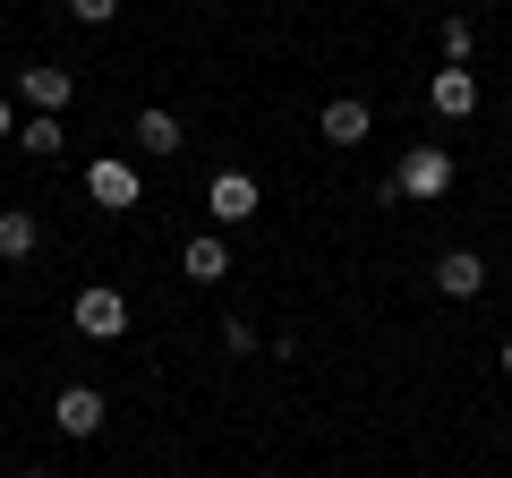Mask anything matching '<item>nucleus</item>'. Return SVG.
<instances>
[{"mask_svg":"<svg viewBox=\"0 0 512 478\" xmlns=\"http://www.w3.org/2000/svg\"><path fill=\"white\" fill-rule=\"evenodd\" d=\"M9 137H18V111H9V94H0V146H9Z\"/></svg>","mask_w":512,"mask_h":478,"instance_id":"obj_17","label":"nucleus"},{"mask_svg":"<svg viewBox=\"0 0 512 478\" xmlns=\"http://www.w3.org/2000/svg\"><path fill=\"white\" fill-rule=\"evenodd\" d=\"M137 146H146V154H180V146H188V129H180V111L146 103V111H137Z\"/></svg>","mask_w":512,"mask_h":478,"instance_id":"obj_11","label":"nucleus"},{"mask_svg":"<svg viewBox=\"0 0 512 478\" xmlns=\"http://www.w3.org/2000/svg\"><path fill=\"white\" fill-rule=\"evenodd\" d=\"M504 376H512V333H504Z\"/></svg>","mask_w":512,"mask_h":478,"instance_id":"obj_18","label":"nucleus"},{"mask_svg":"<svg viewBox=\"0 0 512 478\" xmlns=\"http://www.w3.org/2000/svg\"><path fill=\"white\" fill-rule=\"evenodd\" d=\"M222 350H231V359H256V325L248 316H222Z\"/></svg>","mask_w":512,"mask_h":478,"instance_id":"obj_15","label":"nucleus"},{"mask_svg":"<svg viewBox=\"0 0 512 478\" xmlns=\"http://www.w3.org/2000/svg\"><path fill=\"white\" fill-rule=\"evenodd\" d=\"M26 478H52V470H26Z\"/></svg>","mask_w":512,"mask_h":478,"instance_id":"obj_20","label":"nucleus"},{"mask_svg":"<svg viewBox=\"0 0 512 478\" xmlns=\"http://www.w3.org/2000/svg\"><path fill=\"white\" fill-rule=\"evenodd\" d=\"M0 291H9V265H0Z\"/></svg>","mask_w":512,"mask_h":478,"instance_id":"obj_19","label":"nucleus"},{"mask_svg":"<svg viewBox=\"0 0 512 478\" xmlns=\"http://www.w3.org/2000/svg\"><path fill=\"white\" fill-rule=\"evenodd\" d=\"M18 103H26V111H52V120H60V111L77 103V77H69V69H18Z\"/></svg>","mask_w":512,"mask_h":478,"instance_id":"obj_6","label":"nucleus"},{"mask_svg":"<svg viewBox=\"0 0 512 478\" xmlns=\"http://www.w3.org/2000/svg\"><path fill=\"white\" fill-rule=\"evenodd\" d=\"M436 43H444V60H453V69H470V52H478L470 18H444V26H436Z\"/></svg>","mask_w":512,"mask_h":478,"instance_id":"obj_14","label":"nucleus"},{"mask_svg":"<svg viewBox=\"0 0 512 478\" xmlns=\"http://www.w3.org/2000/svg\"><path fill=\"white\" fill-rule=\"evenodd\" d=\"M69 18L77 26H111V18H120V0H69Z\"/></svg>","mask_w":512,"mask_h":478,"instance_id":"obj_16","label":"nucleus"},{"mask_svg":"<svg viewBox=\"0 0 512 478\" xmlns=\"http://www.w3.org/2000/svg\"><path fill=\"white\" fill-rule=\"evenodd\" d=\"M453 197V154L427 137V146H410L402 163H393V180H384V205H444Z\"/></svg>","mask_w":512,"mask_h":478,"instance_id":"obj_1","label":"nucleus"},{"mask_svg":"<svg viewBox=\"0 0 512 478\" xmlns=\"http://www.w3.org/2000/svg\"><path fill=\"white\" fill-rule=\"evenodd\" d=\"M52 427L60 436H94V427H103V393L94 385H60L52 393Z\"/></svg>","mask_w":512,"mask_h":478,"instance_id":"obj_7","label":"nucleus"},{"mask_svg":"<svg viewBox=\"0 0 512 478\" xmlns=\"http://www.w3.org/2000/svg\"><path fill=\"white\" fill-rule=\"evenodd\" d=\"M180 274H188V282H222V274H231V248H222V231H188Z\"/></svg>","mask_w":512,"mask_h":478,"instance_id":"obj_9","label":"nucleus"},{"mask_svg":"<svg viewBox=\"0 0 512 478\" xmlns=\"http://www.w3.org/2000/svg\"><path fill=\"white\" fill-rule=\"evenodd\" d=\"M18 146H26V154H35V163H52V154H60V146H69V129H60L52 111H26V120H18Z\"/></svg>","mask_w":512,"mask_h":478,"instance_id":"obj_13","label":"nucleus"},{"mask_svg":"<svg viewBox=\"0 0 512 478\" xmlns=\"http://www.w3.org/2000/svg\"><path fill=\"white\" fill-rule=\"evenodd\" d=\"M86 197L111 205V214H128V205H146V171L128 163V154H94L86 163Z\"/></svg>","mask_w":512,"mask_h":478,"instance_id":"obj_2","label":"nucleus"},{"mask_svg":"<svg viewBox=\"0 0 512 478\" xmlns=\"http://www.w3.org/2000/svg\"><path fill=\"white\" fill-rule=\"evenodd\" d=\"M43 248V222L26 214V205H9V214H0V265H18V257H35Z\"/></svg>","mask_w":512,"mask_h":478,"instance_id":"obj_12","label":"nucleus"},{"mask_svg":"<svg viewBox=\"0 0 512 478\" xmlns=\"http://www.w3.org/2000/svg\"><path fill=\"white\" fill-rule=\"evenodd\" d=\"M367 129H376V111H367L359 103V94H333V103H325V146H367Z\"/></svg>","mask_w":512,"mask_h":478,"instance_id":"obj_8","label":"nucleus"},{"mask_svg":"<svg viewBox=\"0 0 512 478\" xmlns=\"http://www.w3.org/2000/svg\"><path fill=\"white\" fill-rule=\"evenodd\" d=\"M256 205H265V197H256V180H248V171H214V180H205V214H214L222 231H248V222H256Z\"/></svg>","mask_w":512,"mask_h":478,"instance_id":"obj_3","label":"nucleus"},{"mask_svg":"<svg viewBox=\"0 0 512 478\" xmlns=\"http://www.w3.org/2000/svg\"><path fill=\"white\" fill-rule=\"evenodd\" d=\"M427 111H436V120H470L478 111V69H453V60H444V69L427 77Z\"/></svg>","mask_w":512,"mask_h":478,"instance_id":"obj_5","label":"nucleus"},{"mask_svg":"<svg viewBox=\"0 0 512 478\" xmlns=\"http://www.w3.org/2000/svg\"><path fill=\"white\" fill-rule=\"evenodd\" d=\"M436 291L444 299H478L487 291V265H478L470 248H453V257H436Z\"/></svg>","mask_w":512,"mask_h":478,"instance_id":"obj_10","label":"nucleus"},{"mask_svg":"<svg viewBox=\"0 0 512 478\" xmlns=\"http://www.w3.org/2000/svg\"><path fill=\"white\" fill-rule=\"evenodd\" d=\"M69 316H77V333H86V342H120V333H128V299L111 291V282H86Z\"/></svg>","mask_w":512,"mask_h":478,"instance_id":"obj_4","label":"nucleus"}]
</instances>
